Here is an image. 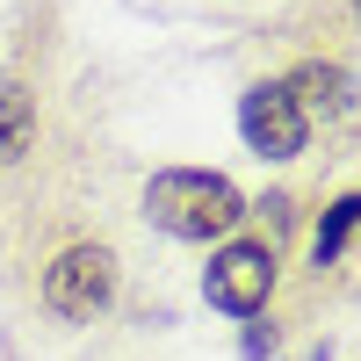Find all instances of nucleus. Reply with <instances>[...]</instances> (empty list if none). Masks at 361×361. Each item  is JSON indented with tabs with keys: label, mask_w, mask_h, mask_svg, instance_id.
Returning a JSON list of instances; mask_svg holds the SVG:
<instances>
[{
	"label": "nucleus",
	"mask_w": 361,
	"mask_h": 361,
	"mask_svg": "<svg viewBox=\"0 0 361 361\" xmlns=\"http://www.w3.org/2000/svg\"><path fill=\"white\" fill-rule=\"evenodd\" d=\"M145 217L159 231H173V238H231L246 224V195H238L224 173L166 166V173H152V188H145Z\"/></svg>",
	"instance_id": "obj_1"
},
{
	"label": "nucleus",
	"mask_w": 361,
	"mask_h": 361,
	"mask_svg": "<svg viewBox=\"0 0 361 361\" xmlns=\"http://www.w3.org/2000/svg\"><path fill=\"white\" fill-rule=\"evenodd\" d=\"M116 296V253L109 246H66L44 267V304L58 318H94Z\"/></svg>",
	"instance_id": "obj_2"
},
{
	"label": "nucleus",
	"mask_w": 361,
	"mask_h": 361,
	"mask_svg": "<svg viewBox=\"0 0 361 361\" xmlns=\"http://www.w3.org/2000/svg\"><path fill=\"white\" fill-rule=\"evenodd\" d=\"M238 137H246L260 159H296L304 137H311V116L289 102L282 80H260V87L238 94Z\"/></svg>",
	"instance_id": "obj_3"
},
{
	"label": "nucleus",
	"mask_w": 361,
	"mask_h": 361,
	"mask_svg": "<svg viewBox=\"0 0 361 361\" xmlns=\"http://www.w3.org/2000/svg\"><path fill=\"white\" fill-rule=\"evenodd\" d=\"M267 289H275V253H267L260 238H231V246L202 267V296L217 311H231V318H253L267 304Z\"/></svg>",
	"instance_id": "obj_4"
},
{
	"label": "nucleus",
	"mask_w": 361,
	"mask_h": 361,
	"mask_svg": "<svg viewBox=\"0 0 361 361\" xmlns=\"http://www.w3.org/2000/svg\"><path fill=\"white\" fill-rule=\"evenodd\" d=\"M282 87H289V102H296V109H333V116H340V109H347V94H354L340 66H296Z\"/></svg>",
	"instance_id": "obj_5"
},
{
	"label": "nucleus",
	"mask_w": 361,
	"mask_h": 361,
	"mask_svg": "<svg viewBox=\"0 0 361 361\" xmlns=\"http://www.w3.org/2000/svg\"><path fill=\"white\" fill-rule=\"evenodd\" d=\"M29 137H37V102L22 87H0V166H15L29 152Z\"/></svg>",
	"instance_id": "obj_6"
},
{
	"label": "nucleus",
	"mask_w": 361,
	"mask_h": 361,
	"mask_svg": "<svg viewBox=\"0 0 361 361\" xmlns=\"http://www.w3.org/2000/svg\"><path fill=\"white\" fill-rule=\"evenodd\" d=\"M361 231V195H340L333 209H325V224H318V238H311V260L318 267H333L340 253H347V238Z\"/></svg>",
	"instance_id": "obj_7"
}]
</instances>
